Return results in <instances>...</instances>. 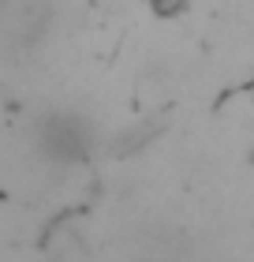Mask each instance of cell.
I'll return each mask as SVG.
<instances>
[{
	"label": "cell",
	"instance_id": "1",
	"mask_svg": "<svg viewBox=\"0 0 254 262\" xmlns=\"http://www.w3.org/2000/svg\"><path fill=\"white\" fill-rule=\"evenodd\" d=\"M38 150L60 165L82 161L90 150V131L75 113H49L38 124Z\"/></svg>",
	"mask_w": 254,
	"mask_h": 262
},
{
	"label": "cell",
	"instance_id": "2",
	"mask_svg": "<svg viewBox=\"0 0 254 262\" xmlns=\"http://www.w3.org/2000/svg\"><path fill=\"white\" fill-rule=\"evenodd\" d=\"M127 262H179L183 258V232L165 225H142L124 244Z\"/></svg>",
	"mask_w": 254,
	"mask_h": 262
}]
</instances>
